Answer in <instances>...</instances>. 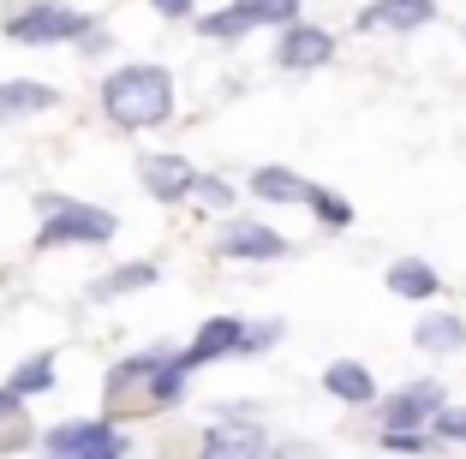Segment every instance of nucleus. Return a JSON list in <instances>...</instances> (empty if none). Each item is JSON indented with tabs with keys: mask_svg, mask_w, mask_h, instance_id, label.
<instances>
[{
	"mask_svg": "<svg viewBox=\"0 0 466 459\" xmlns=\"http://www.w3.org/2000/svg\"><path fill=\"white\" fill-rule=\"evenodd\" d=\"M275 340H281V323H246V340H239V358H251V352H269Z\"/></svg>",
	"mask_w": 466,
	"mask_h": 459,
	"instance_id": "26",
	"label": "nucleus"
},
{
	"mask_svg": "<svg viewBox=\"0 0 466 459\" xmlns=\"http://www.w3.org/2000/svg\"><path fill=\"white\" fill-rule=\"evenodd\" d=\"M305 209H311V215L323 221L329 233H347V227H353V203H347L341 191H329V185H311V191H305Z\"/></svg>",
	"mask_w": 466,
	"mask_h": 459,
	"instance_id": "21",
	"label": "nucleus"
},
{
	"mask_svg": "<svg viewBox=\"0 0 466 459\" xmlns=\"http://www.w3.org/2000/svg\"><path fill=\"white\" fill-rule=\"evenodd\" d=\"M25 394L6 382L0 388V454H18V447H30V418H25Z\"/></svg>",
	"mask_w": 466,
	"mask_h": 459,
	"instance_id": "19",
	"label": "nucleus"
},
{
	"mask_svg": "<svg viewBox=\"0 0 466 459\" xmlns=\"http://www.w3.org/2000/svg\"><path fill=\"white\" fill-rule=\"evenodd\" d=\"M156 13H167V18H186V13H192V0H156Z\"/></svg>",
	"mask_w": 466,
	"mask_h": 459,
	"instance_id": "27",
	"label": "nucleus"
},
{
	"mask_svg": "<svg viewBox=\"0 0 466 459\" xmlns=\"http://www.w3.org/2000/svg\"><path fill=\"white\" fill-rule=\"evenodd\" d=\"M431 18H437V0H370L365 13L353 18L359 30H425Z\"/></svg>",
	"mask_w": 466,
	"mask_h": 459,
	"instance_id": "11",
	"label": "nucleus"
},
{
	"mask_svg": "<svg viewBox=\"0 0 466 459\" xmlns=\"http://www.w3.org/2000/svg\"><path fill=\"white\" fill-rule=\"evenodd\" d=\"M137 179H144V191L162 203H179L198 191V167L186 162V155H144L137 162Z\"/></svg>",
	"mask_w": 466,
	"mask_h": 459,
	"instance_id": "10",
	"label": "nucleus"
},
{
	"mask_svg": "<svg viewBox=\"0 0 466 459\" xmlns=\"http://www.w3.org/2000/svg\"><path fill=\"white\" fill-rule=\"evenodd\" d=\"M102 114L120 132L162 125L174 114V78H167V66H114L102 78Z\"/></svg>",
	"mask_w": 466,
	"mask_h": 459,
	"instance_id": "1",
	"label": "nucleus"
},
{
	"mask_svg": "<svg viewBox=\"0 0 466 459\" xmlns=\"http://www.w3.org/2000/svg\"><path fill=\"white\" fill-rule=\"evenodd\" d=\"M239 340H246V323H239V316H209L192 334V346H186V364L198 370V364H216V358H233Z\"/></svg>",
	"mask_w": 466,
	"mask_h": 459,
	"instance_id": "12",
	"label": "nucleus"
},
{
	"mask_svg": "<svg viewBox=\"0 0 466 459\" xmlns=\"http://www.w3.org/2000/svg\"><path fill=\"white\" fill-rule=\"evenodd\" d=\"M13 388H18V394H42V388H55V352H30L25 364L13 370Z\"/></svg>",
	"mask_w": 466,
	"mask_h": 459,
	"instance_id": "22",
	"label": "nucleus"
},
{
	"mask_svg": "<svg viewBox=\"0 0 466 459\" xmlns=\"http://www.w3.org/2000/svg\"><path fill=\"white\" fill-rule=\"evenodd\" d=\"M377 447H389V454H431V447H442V442H437V430H383Z\"/></svg>",
	"mask_w": 466,
	"mask_h": 459,
	"instance_id": "23",
	"label": "nucleus"
},
{
	"mask_svg": "<svg viewBox=\"0 0 466 459\" xmlns=\"http://www.w3.org/2000/svg\"><path fill=\"white\" fill-rule=\"evenodd\" d=\"M311 179H299L293 167H251V197L263 203H305Z\"/></svg>",
	"mask_w": 466,
	"mask_h": 459,
	"instance_id": "17",
	"label": "nucleus"
},
{
	"mask_svg": "<svg viewBox=\"0 0 466 459\" xmlns=\"http://www.w3.org/2000/svg\"><path fill=\"white\" fill-rule=\"evenodd\" d=\"M329 60H335V36H329L323 25H305V18L281 25V42H275V66L311 72V66H329Z\"/></svg>",
	"mask_w": 466,
	"mask_h": 459,
	"instance_id": "8",
	"label": "nucleus"
},
{
	"mask_svg": "<svg viewBox=\"0 0 466 459\" xmlns=\"http://www.w3.org/2000/svg\"><path fill=\"white\" fill-rule=\"evenodd\" d=\"M412 346L437 352V358L466 352V323H461V316H449V311H431V316H419V328H412Z\"/></svg>",
	"mask_w": 466,
	"mask_h": 459,
	"instance_id": "15",
	"label": "nucleus"
},
{
	"mask_svg": "<svg viewBox=\"0 0 466 459\" xmlns=\"http://www.w3.org/2000/svg\"><path fill=\"white\" fill-rule=\"evenodd\" d=\"M323 388H329L341 405H370L377 400V376H370L359 358H335V364L323 370Z\"/></svg>",
	"mask_w": 466,
	"mask_h": 459,
	"instance_id": "14",
	"label": "nucleus"
},
{
	"mask_svg": "<svg viewBox=\"0 0 466 459\" xmlns=\"http://www.w3.org/2000/svg\"><path fill=\"white\" fill-rule=\"evenodd\" d=\"M96 30L90 13H72L60 0H36L25 13H6V42H25V48H48V42H84Z\"/></svg>",
	"mask_w": 466,
	"mask_h": 459,
	"instance_id": "3",
	"label": "nucleus"
},
{
	"mask_svg": "<svg viewBox=\"0 0 466 459\" xmlns=\"http://www.w3.org/2000/svg\"><path fill=\"white\" fill-rule=\"evenodd\" d=\"M42 447L48 454H84V459H108V454H126V435L114 430L108 418H96V424H55V430L42 435Z\"/></svg>",
	"mask_w": 466,
	"mask_h": 459,
	"instance_id": "7",
	"label": "nucleus"
},
{
	"mask_svg": "<svg viewBox=\"0 0 466 459\" xmlns=\"http://www.w3.org/2000/svg\"><path fill=\"white\" fill-rule=\"evenodd\" d=\"M431 430H437L442 447H466V405H442L437 418H431Z\"/></svg>",
	"mask_w": 466,
	"mask_h": 459,
	"instance_id": "24",
	"label": "nucleus"
},
{
	"mask_svg": "<svg viewBox=\"0 0 466 459\" xmlns=\"http://www.w3.org/2000/svg\"><path fill=\"white\" fill-rule=\"evenodd\" d=\"M167 358V346H150L137 352V358H126V364L108 370V418H126V412H156L150 400V382H156V364Z\"/></svg>",
	"mask_w": 466,
	"mask_h": 459,
	"instance_id": "5",
	"label": "nucleus"
},
{
	"mask_svg": "<svg viewBox=\"0 0 466 459\" xmlns=\"http://www.w3.org/2000/svg\"><path fill=\"white\" fill-rule=\"evenodd\" d=\"M263 430L258 424H216V430H204V454H263Z\"/></svg>",
	"mask_w": 466,
	"mask_h": 459,
	"instance_id": "18",
	"label": "nucleus"
},
{
	"mask_svg": "<svg viewBox=\"0 0 466 459\" xmlns=\"http://www.w3.org/2000/svg\"><path fill=\"white\" fill-rule=\"evenodd\" d=\"M389 293L395 298H419V304H425V298H437L442 293V274H437V263H425V257H395L389 263Z\"/></svg>",
	"mask_w": 466,
	"mask_h": 459,
	"instance_id": "13",
	"label": "nucleus"
},
{
	"mask_svg": "<svg viewBox=\"0 0 466 459\" xmlns=\"http://www.w3.org/2000/svg\"><path fill=\"white\" fill-rule=\"evenodd\" d=\"M442 405H449V388H442L437 376H419V382L389 394V400L377 405V418H383V430H431V418H437Z\"/></svg>",
	"mask_w": 466,
	"mask_h": 459,
	"instance_id": "6",
	"label": "nucleus"
},
{
	"mask_svg": "<svg viewBox=\"0 0 466 459\" xmlns=\"http://www.w3.org/2000/svg\"><path fill=\"white\" fill-rule=\"evenodd\" d=\"M36 209H42L36 251H55V244H108L120 233V221L108 209H90L78 197H36Z\"/></svg>",
	"mask_w": 466,
	"mask_h": 459,
	"instance_id": "2",
	"label": "nucleus"
},
{
	"mask_svg": "<svg viewBox=\"0 0 466 459\" xmlns=\"http://www.w3.org/2000/svg\"><path fill=\"white\" fill-rule=\"evenodd\" d=\"M299 18V0H233V6H221V13H204L198 18V30H204L209 42H239L246 30L258 25H293Z\"/></svg>",
	"mask_w": 466,
	"mask_h": 459,
	"instance_id": "4",
	"label": "nucleus"
},
{
	"mask_svg": "<svg viewBox=\"0 0 466 459\" xmlns=\"http://www.w3.org/2000/svg\"><path fill=\"white\" fill-rule=\"evenodd\" d=\"M221 257L233 263H275V257H288V239L275 227H263V221H228L221 227Z\"/></svg>",
	"mask_w": 466,
	"mask_h": 459,
	"instance_id": "9",
	"label": "nucleus"
},
{
	"mask_svg": "<svg viewBox=\"0 0 466 459\" xmlns=\"http://www.w3.org/2000/svg\"><path fill=\"white\" fill-rule=\"evenodd\" d=\"M55 102H60L55 84H36V78L0 84V120H18V114H42V108H55Z\"/></svg>",
	"mask_w": 466,
	"mask_h": 459,
	"instance_id": "16",
	"label": "nucleus"
},
{
	"mask_svg": "<svg viewBox=\"0 0 466 459\" xmlns=\"http://www.w3.org/2000/svg\"><path fill=\"white\" fill-rule=\"evenodd\" d=\"M198 203H209V209H233V185H221L216 174H198Z\"/></svg>",
	"mask_w": 466,
	"mask_h": 459,
	"instance_id": "25",
	"label": "nucleus"
},
{
	"mask_svg": "<svg viewBox=\"0 0 466 459\" xmlns=\"http://www.w3.org/2000/svg\"><path fill=\"white\" fill-rule=\"evenodd\" d=\"M150 281H162L156 263H120L102 281H90V298H120V293H137V286H150Z\"/></svg>",
	"mask_w": 466,
	"mask_h": 459,
	"instance_id": "20",
	"label": "nucleus"
}]
</instances>
